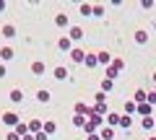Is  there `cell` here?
<instances>
[{
  "mask_svg": "<svg viewBox=\"0 0 156 140\" xmlns=\"http://www.w3.org/2000/svg\"><path fill=\"white\" fill-rule=\"evenodd\" d=\"M3 122H5L8 127H13V125H18V117H16V114H5V117H3Z\"/></svg>",
  "mask_w": 156,
  "mask_h": 140,
  "instance_id": "cell-1",
  "label": "cell"
},
{
  "mask_svg": "<svg viewBox=\"0 0 156 140\" xmlns=\"http://www.w3.org/2000/svg\"><path fill=\"white\" fill-rule=\"evenodd\" d=\"M0 55H3V57H5V60H11V57H13V52H11V50H8V47H5V50H3V52H0Z\"/></svg>",
  "mask_w": 156,
  "mask_h": 140,
  "instance_id": "cell-2",
  "label": "cell"
}]
</instances>
